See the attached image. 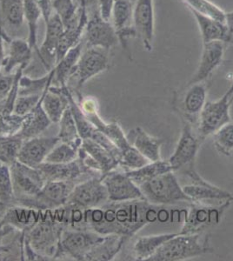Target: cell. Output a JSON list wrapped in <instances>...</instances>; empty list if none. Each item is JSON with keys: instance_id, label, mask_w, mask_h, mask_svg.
Instances as JSON below:
<instances>
[{"instance_id": "6da1fadb", "label": "cell", "mask_w": 233, "mask_h": 261, "mask_svg": "<svg viewBox=\"0 0 233 261\" xmlns=\"http://www.w3.org/2000/svg\"><path fill=\"white\" fill-rule=\"evenodd\" d=\"M162 208L163 205H152L144 199L108 201L100 206L83 210L80 229L131 239L145 226L156 222Z\"/></svg>"}, {"instance_id": "7a4b0ae2", "label": "cell", "mask_w": 233, "mask_h": 261, "mask_svg": "<svg viewBox=\"0 0 233 261\" xmlns=\"http://www.w3.org/2000/svg\"><path fill=\"white\" fill-rule=\"evenodd\" d=\"M65 227L63 224L54 220L50 210L44 211L41 220L33 228L25 231L24 240L44 260H54L56 259L60 236Z\"/></svg>"}, {"instance_id": "3957f363", "label": "cell", "mask_w": 233, "mask_h": 261, "mask_svg": "<svg viewBox=\"0 0 233 261\" xmlns=\"http://www.w3.org/2000/svg\"><path fill=\"white\" fill-rule=\"evenodd\" d=\"M209 237L200 241V233L177 234L163 244L147 261H183L212 253Z\"/></svg>"}, {"instance_id": "277c9868", "label": "cell", "mask_w": 233, "mask_h": 261, "mask_svg": "<svg viewBox=\"0 0 233 261\" xmlns=\"http://www.w3.org/2000/svg\"><path fill=\"white\" fill-rule=\"evenodd\" d=\"M144 199L156 205H176L181 202L192 203V199L186 195L174 172H168L157 176L140 185Z\"/></svg>"}, {"instance_id": "5b68a950", "label": "cell", "mask_w": 233, "mask_h": 261, "mask_svg": "<svg viewBox=\"0 0 233 261\" xmlns=\"http://www.w3.org/2000/svg\"><path fill=\"white\" fill-rule=\"evenodd\" d=\"M103 235L88 229H63L59 241L56 258H71L75 260H86L89 252L102 240Z\"/></svg>"}, {"instance_id": "8992f818", "label": "cell", "mask_w": 233, "mask_h": 261, "mask_svg": "<svg viewBox=\"0 0 233 261\" xmlns=\"http://www.w3.org/2000/svg\"><path fill=\"white\" fill-rule=\"evenodd\" d=\"M233 200H228L219 205H207L204 203H190L189 212L184 222L179 234L201 233L208 228L219 225L223 215L230 207Z\"/></svg>"}, {"instance_id": "52a82bcc", "label": "cell", "mask_w": 233, "mask_h": 261, "mask_svg": "<svg viewBox=\"0 0 233 261\" xmlns=\"http://www.w3.org/2000/svg\"><path fill=\"white\" fill-rule=\"evenodd\" d=\"M233 97L224 94L216 101H207L198 118L196 133L201 141L213 135L219 128L231 121L230 108Z\"/></svg>"}, {"instance_id": "ba28073f", "label": "cell", "mask_w": 233, "mask_h": 261, "mask_svg": "<svg viewBox=\"0 0 233 261\" xmlns=\"http://www.w3.org/2000/svg\"><path fill=\"white\" fill-rule=\"evenodd\" d=\"M15 205L35 197L41 191L46 181L38 168H33L16 161L10 166Z\"/></svg>"}, {"instance_id": "9c48e42d", "label": "cell", "mask_w": 233, "mask_h": 261, "mask_svg": "<svg viewBox=\"0 0 233 261\" xmlns=\"http://www.w3.org/2000/svg\"><path fill=\"white\" fill-rule=\"evenodd\" d=\"M109 201L102 176H95L75 185L65 205L82 210L97 207Z\"/></svg>"}, {"instance_id": "30bf717a", "label": "cell", "mask_w": 233, "mask_h": 261, "mask_svg": "<svg viewBox=\"0 0 233 261\" xmlns=\"http://www.w3.org/2000/svg\"><path fill=\"white\" fill-rule=\"evenodd\" d=\"M109 51L98 47L84 48L71 77L76 80L77 92L87 81L109 68Z\"/></svg>"}, {"instance_id": "8fae6325", "label": "cell", "mask_w": 233, "mask_h": 261, "mask_svg": "<svg viewBox=\"0 0 233 261\" xmlns=\"http://www.w3.org/2000/svg\"><path fill=\"white\" fill-rule=\"evenodd\" d=\"M75 185L74 182L69 181H47L35 197L18 205L34 208L42 212L56 210L66 204Z\"/></svg>"}, {"instance_id": "7c38bea8", "label": "cell", "mask_w": 233, "mask_h": 261, "mask_svg": "<svg viewBox=\"0 0 233 261\" xmlns=\"http://www.w3.org/2000/svg\"><path fill=\"white\" fill-rule=\"evenodd\" d=\"M182 174L187 176L192 181V184L184 186L183 190L192 202H225L233 200V196L227 191L221 189L204 180L195 170L194 166L186 167L180 171Z\"/></svg>"}, {"instance_id": "4fadbf2b", "label": "cell", "mask_w": 233, "mask_h": 261, "mask_svg": "<svg viewBox=\"0 0 233 261\" xmlns=\"http://www.w3.org/2000/svg\"><path fill=\"white\" fill-rule=\"evenodd\" d=\"M183 121V128L174 152L168 162L173 172H180L186 167L194 166L196 157L200 147L201 141L196 130L188 122Z\"/></svg>"}, {"instance_id": "5bb4252c", "label": "cell", "mask_w": 233, "mask_h": 261, "mask_svg": "<svg viewBox=\"0 0 233 261\" xmlns=\"http://www.w3.org/2000/svg\"><path fill=\"white\" fill-rule=\"evenodd\" d=\"M85 48L98 47L110 50L119 44L112 22L101 17L98 9L92 12L84 33Z\"/></svg>"}, {"instance_id": "9a60e30c", "label": "cell", "mask_w": 233, "mask_h": 261, "mask_svg": "<svg viewBox=\"0 0 233 261\" xmlns=\"http://www.w3.org/2000/svg\"><path fill=\"white\" fill-rule=\"evenodd\" d=\"M206 98V82L186 85V89L180 93L179 99L177 100L178 105H176L182 120L196 127L200 113L207 102Z\"/></svg>"}, {"instance_id": "2e32d148", "label": "cell", "mask_w": 233, "mask_h": 261, "mask_svg": "<svg viewBox=\"0 0 233 261\" xmlns=\"http://www.w3.org/2000/svg\"><path fill=\"white\" fill-rule=\"evenodd\" d=\"M102 181L107 188L109 201H128L144 199L139 186L131 179L125 171L120 172L116 169L112 170L102 175Z\"/></svg>"}, {"instance_id": "e0dca14e", "label": "cell", "mask_w": 233, "mask_h": 261, "mask_svg": "<svg viewBox=\"0 0 233 261\" xmlns=\"http://www.w3.org/2000/svg\"><path fill=\"white\" fill-rule=\"evenodd\" d=\"M154 14V0H137L133 8V24L137 38L141 39L143 46L148 51L153 49Z\"/></svg>"}, {"instance_id": "ac0fdd59", "label": "cell", "mask_w": 233, "mask_h": 261, "mask_svg": "<svg viewBox=\"0 0 233 261\" xmlns=\"http://www.w3.org/2000/svg\"><path fill=\"white\" fill-rule=\"evenodd\" d=\"M45 181H69L74 182L80 180L82 176H102L101 172L86 167L77 158L76 161L65 164H53L44 162L38 167Z\"/></svg>"}, {"instance_id": "d6986e66", "label": "cell", "mask_w": 233, "mask_h": 261, "mask_svg": "<svg viewBox=\"0 0 233 261\" xmlns=\"http://www.w3.org/2000/svg\"><path fill=\"white\" fill-rule=\"evenodd\" d=\"M60 142L58 137L38 136L24 140L18 153V161L20 163L37 168L44 163L54 146Z\"/></svg>"}, {"instance_id": "ffe728a7", "label": "cell", "mask_w": 233, "mask_h": 261, "mask_svg": "<svg viewBox=\"0 0 233 261\" xmlns=\"http://www.w3.org/2000/svg\"><path fill=\"white\" fill-rule=\"evenodd\" d=\"M134 5L131 0H116L112 8L111 20L118 36V42L122 47L129 51L128 39L137 38V33L133 22Z\"/></svg>"}, {"instance_id": "44dd1931", "label": "cell", "mask_w": 233, "mask_h": 261, "mask_svg": "<svg viewBox=\"0 0 233 261\" xmlns=\"http://www.w3.org/2000/svg\"><path fill=\"white\" fill-rule=\"evenodd\" d=\"M223 42H211L203 44V50L198 68L186 85L204 83L212 77L216 69L221 65L224 56L225 46Z\"/></svg>"}, {"instance_id": "7402d4cb", "label": "cell", "mask_w": 233, "mask_h": 261, "mask_svg": "<svg viewBox=\"0 0 233 261\" xmlns=\"http://www.w3.org/2000/svg\"><path fill=\"white\" fill-rule=\"evenodd\" d=\"M0 34L4 43L8 46V53L6 54L2 71L6 73H12L15 68L21 65L27 67L32 60L33 50L30 47L29 43L24 39L12 38L6 33L0 23Z\"/></svg>"}, {"instance_id": "603a6c76", "label": "cell", "mask_w": 233, "mask_h": 261, "mask_svg": "<svg viewBox=\"0 0 233 261\" xmlns=\"http://www.w3.org/2000/svg\"><path fill=\"white\" fill-rule=\"evenodd\" d=\"M45 36L41 46L39 47L41 55L42 64L48 71H50L53 65L56 64L57 53L59 49V41L64 32V24L59 15L55 12L50 16L45 23Z\"/></svg>"}, {"instance_id": "cb8c5ba5", "label": "cell", "mask_w": 233, "mask_h": 261, "mask_svg": "<svg viewBox=\"0 0 233 261\" xmlns=\"http://www.w3.org/2000/svg\"><path fill=\"white\" fill-rule=\"evenodd\" d=\"M88 19V9L84 6L79 7L76 17L64 28L57 53L56 64L82 40Z\"/></svg>"}, {"instance_id": "d4e9b609", "label": "cell", "mask_w": 233, "mask_h": 261, "mask_svg": "<svg viewBox=\"0 0 233 261\" xmlns=\"http://www.w3.org/2000/svg\"><path fill=\"white\" fill-rule=\"evenodd\" d=\"M189 10L197 22L203 44L223 42L224 44L233 45V35L230 34L224 22L211 18L194 10Z\"/></svg>"}, {"instance_id": "484cf974", "label": "cell", "mask_w": 233, "mask_h": 261, "mask_svg": "<svg viewBox=\"0 0 233 261\" xmlns=\"http://www.w3.org/2000/svg\"><path fill=\"white\" fill-rule=\"evenodd\" d=\"M65 86L59 87L50 85L42 93V106L51 123H59L65 111L68 108Z\"/></svg>"}, {"instance_id": "4316f807", "label": "cell", "mask_w": 233, "mask_h": 261, "mask_svg": "<svg viewBox=\"0 0 233 261\" xmlns=\"http://www.w3.org/2000/svg\"><path fill=\"white\" fill-rule=\"evenodd\" d=\"M43 217V212L24 205H12L6 210L2 222L20 231L33 228Z\"/></svg>"}, {"instance_id": "83f0119b", "label": "cell", "mask_w": 233, "mask_h": 261, "mask_svg": "<svg viewBox=\"0 0 233 261\" xmlns=\"http://www.w3.org/2000/svg\"><path fill=\"white\" fill-rule=\"evenodd\" d=\"M51 124L47 114L44 112L42 106V96L38 105L34 107L31 113L24 116L23 125L17 136L23 140H29L32 138L40 136Z\"/></svg>"}, {"instance_id": "f1b7e54d", "label": "cell", "mask_w": 233, "mask_h": 261, "mask_svg": "<svg viewBox=\"0 0 233 261\" xmlns=\"http://www.w3.org/2000/svg\"><path fill=\"white\" fill-rule=\"evenodd\" d=\"M129 240V238L123 235H103L102 240L89 252L86 260H112L121 252L124 244Z\"/></svg>"}, {"instance_id": "f546056e", "label": "cell", "mask_w": 233, "mask_h": 261, "mask_svg": "<svg viewBox=\"0 0 233 261\" xmlns=\"http://www.w3.org/2000/svg\"><path fill=\"white\" fill-rule=\"evenodd\" d=\"M130 143L149 162L160 161V148L164 143L161 139H157L148 134L141 127H136L130 132Z\"/></svg>"}, {"instance_id": "4dcf8cb0", "label": "cell", "mask_w": 233, "mask_h": 261, "mask_svg": "<svg viewBox=\"0 0 233 261\" xmlns=\"http://www.w3.org/2000/svg\"><path fill=\"white\" fill-rule=\"evenodd\" d=\"M85 48L84 39L76 46L71 48L65 56L63 57L56 65H54V77L53 84H56L59 87L68 86V81L73 73L74 68L80 60V55Z\"/></svg>"}, {"instance_id": "1f68e13d", "label": "cell", "mask_w": 233, "mask_h": 261, "mask_svg": "<svg viewBox=\"0 0 233 261\" xmlns=\"http://www.w3.org/2000/svg\"><path fill=\"white\" fill-rule=\"evenodd\" d=\"M177 233H163L137 238L133 243V257L134 260L147 261L156 253L160 246Z\"/></svg>"}, {"instance_id": "d6a6232c", "label": "cell", "mask_w": 233, "mask_h": 261, "mask_svg": "<svg viewBox=\"0 0 233 261\" xmlns=\"http://www.w3.org/2000/svg\"><path fill=\"white\" fill-rule=\"evenodd\" d=\"M89 121L92 123L93 126L98 130L102 132L106 136L108 137L112 142L120 149V151H124L132 146L130 141L127 139L124 130H122L121 126L119 125L118 122H112L107 123L101 119L100 116L98 115L97 111H94L92 113H85Z\"/></svg>"}, {"instance_id": "836d02e7", "label": "cell", "mask_w": 233, "mask_h": 261, "mask_svg": "<svg viewBox=\"0 0 233 261\" xmlns=\"http://www.w3.org/2000/svg\"><path fill=\"white\" fill-rule=\"evenodd\" d=\"M81 147L86 151L90 157L92 158L97 162V165L100 167L103 175L118 167V161L112 157L109 151L91 138L82 140Z\"/></svg>"}, {"instance_id": "e575fe53", "label": "cell", "mask_w": 233, "mask_h": 261, "mask_svg": "<svg viewBox=\"0 0 233 261\" xmlns=\"http://www.w3.org/2000/svg\"><path fill=\"white\" fill-rule=\"evenodd\" d=\"M24 19L28 25V39L30 47L35 53L39 60H41V55L38 45V27L40 18H43L42 12L39 6L33 0H24Z\"/></svg>"}, {"instance_id": "d590c367", "label": "cell", "mask_w": 233, "mask_h": 261, "mask_svg": "<svg viewBox=\"0 0 233 261\" xmlns=\"http://www.w3.org/2000/svg\"><path fill=\"white\" fill-rule=\"evenodd\" d=\"M171 171L172 168L168 161L160 160L154 162H149L139 169L125 171V172L127 175L130 177L131 179L139 187L140 185L150 179H152L157 176L161 175L163 173L171 172Z\"/></svg>"}, {"instance_id": "8d00e7d4", "label": "cell", "mask_w": 233, "mask_h": 261, "mask_svg": "<svg viewBox=\"0 0 233 261\" xmlns=\"http://www.w3.org/2000/svg\"><path fill=\"white\" fill-rule=\"evenodd\" d=\"M65 90L67 98H68L69 109L71 111V115L73 117L76 125H77L80 136L81 137L82 140L91 138L93 132L96 130V128L93 126L91 122L89 121V119H87V117L84 113L80 105L77 104L72 92L71 90L69 89L68 86H65Z\"/></svg>"}, {"instance_id": "74e56055", "label": "cell", "mask_w": 233, "mask_h": 261, "mask_svg": "<svg viewBox=\"0 0 233 261\" xmlns=\"http://www.w3.org/2000/svg\"><path fill=\"white\" fill-rule=\"evenodd\" d=\"M59 123V134L57 137L59 138V140L61 142L67 143L76 146L77 148H80V146L82 145V139L80 136L77 125L73 117L71 115V111L69 109V106Z\"/></svg>"}, {"instance_id": "f35d334b", "label": "cell", "mask_w": 233, "mask_h": 261, "mask_svg": "<svg viewBox=\"0 0 233 261\" xmlns=\"http://www.w3.org/2000/svg\"><path fill=\"white\" fill-rule=\"evenodd\" d=\"M4 19L15 28H19L24 20V0H0Z\"/></svg>"}, {"instance_id": "ab89813d", "label": "cell", "mask_w": 233, "mask_h": 261, "mask_svg": "<svg viewBox=\"0 0 233 261\" xmlns=\"http://www.w3.org/2000/svg\"><path fill=\"white\" fill-rule=\"evenodd\" d=\"M24 140L17 135L0 134V161L11 166L18 161V153Z\"/></svg>"}, {"instance_id": "60d3db41", "label": "cell", "mask_w": 233, "mask_h": 261, "mask_svg": "<svg viewBox=\"0 0 233 261\" xmlns=\"http://www.w3.org/2000/svg\"><path fill=\"white\" fill-rule=\"evenodd\" d=\"M54 77V68L48 71L47 74L40 79H32V77L22 76L19 81L18 95H32V94L41 95L45 88L53 84Z\"/></svg>"}, {"instance_id": "b9f144b4", "label": "cell", "mask_w": 233, "mask_h": 261, "mask_svg": "<svg viewBox=\"0 0 233 261\" xmlns=\"http://www.w3.org/2000/svg\"><path fill=\"white\" fill-rule=\"evenodd\" d=\"M79 150L80 148L76 146L60 141L49 152L44 162L53 164L70 163L77 160Z\"/></svg>"}, {"instance_id": "7bdbcfd3", "label": "cell", "mask_w": 233, "mask_h": 261, "mask_svg": "<svg viewBox=\"0 0 233 261\" xmlns=\"http://www.w3.org/2000/svg\"><path fill=\"white\" fill-rule=\"evenodd\" d=\"M213 144L220 154L230 156L233 151V122H229L213 134Z\"/></svg>"}, {"instance_id": "ee69618b", "label": "cell", "mask_w": 233, "mask_h": 261, "mask_svg": "<svg viewBox=\"0 0 233 261\" xmlns=\"http://www.w3.org/2000/svg\"><path fill=\"white\" fill-rule=\"evenodd\" d=\"M0 201L8 206L15 205V195L12 186L10 166L3 164L0 166Z\"/></svg>"}, {"instance_id": "f6af8a7d", "label": "cell", "mask_w": 233, "mask_h": 261, "mask_svg": "<svg viewBox=\"0 0 233 261\" xmlns=\"http://www.w3.org/2000/svg\"><path fill=\"white\" fill-rule=\"evenodd\" d=\"M188 9L194 10L211 18L224 22L225 12L210 0H183Z\"/></svg>"}, {"instance_id": "bcb514c9", "label": "cell", "mask_w": 233, "mask_h": 261, "mask_svg": "<svg viewBox=\"0 0 233 261\" xmlns=\"http://www.w3.org/2000/svg\"><path fill=\"white\" fill-rule=\"evenodd\" d=\"M147 163H149V161L132 145L121 151L118 166H121L124 171H130L139 169Z\"/></svg>"}, {"instance_id": "7dc6e473", "label": "cell", "mask_w": 233, "mask_h": 261, "mask_svg": "<svg viewBox=\"0 0 233 261\" xmlns=\"http://www.w3.org/2000/svg\"><path fill=\"white\" fill-rule=\"evenodd\" d=\"M53 8L54 12L62 20L64 27L76 17L79 11V6L74 2V0H54Z\"/></svg>"}, {"instance_id": "c3c4849f", "label": "cell", "mask_w": 233, "mask_h": 261, "mask_svg": "<svg viewBox=\"0 0 233 261\" xmlns=\"http://www.w3.org/2000/svg\"><path fill=\"white\" fill-rule=\"evenodd\" d=\"M24 116L12 113L8 115H0V134L2 135H16L20 130Z\"/></svg>"}, {"instance_id": "681fc988", "label": "cell", "mask_w": 233, "mask_h": 261, "mask_svg": "<svg viewBox=\"0 0 233 261\" xmlns=\"http://www.w3.org/2000/svg\"><path fill=\"white\" fill-rule=\"evenodd\" d=\"M40 94H32V95L18 96L15 101L13 113L19 116H25L34 109L38 105L40 98Z\"/></svg>"}, {"instance_id": "f907efd6", "label": "cell", "mask_w": 233, "mask_h": 261, "mask_svg": "<svg viewBox=\"0 0 233 261\" xmlns=\"http://www.w3.org/2000/svg\"><path fill=\"white\" fill-rule=\"evenodd\" d=\"M14 73H6L3 71H0V101H3L7 98L12 86L14 83Z\"/></svg>"}, {"instance_id": "816d5d0a", "label": "cell", "mask_w": 233, "mask_h": 261, "mask_svg": "<svg viewBox=\"0 0 233 261\" xmlns=\"http://www.w3.org/2000/svg\"><path fill=\"white\" fill-rule=\"evenodd\" d=\"M116 0H98L97 1V9L103 19L111 20L112 8Z\"/></svg>"}, {"instance_id": "f5cc1de1", "label": "cell", "mask_w": 233, "mask_h": 261, "mask_svg": "<svg viewBox=\"0 0 233 261\" xmlns=\"http://www.w3.org/2000/svg\"><path fill=\"white\" fill-rule=\"evenodd\" d=\"M33 1L39 6V8L41 10L44 23H46L54 12V8H53V0H33Z\"/></svg>"}, {"instance_id": "db71d44e", "label": "cell", "mask_w": 233, "mask_h": 261, "mask_svg": "<svg viewBox=\"0 0 233 261\" xmlns=\"http://www.w3.org/2000/svg\"><path fill=\"white\" fill-rule=\"evenodd\" d=\"M97 1L98 0H74L79 7H86L87 9H92V11L97 9Z\"/></svg>"}, {"instance_id": "11a10c76", "label": "cell", "mask_w": 233, "mask_h": 261, "mask_svg": "<svg viewBox=\"0 0 233 261\" xmlns=\"http://www.w3.org/2000/svg\"><path fill=\"white\" fill-rule=\"evenodd\" d=\"M224 23L227 27L228 30L230 34L233 35V10L229 12H225V18H224Z\"/></svg>"}, {"instance_id": "9f6ffc18", "label": "cell", "mask_w": 233, "mask_h": 261, "mask_svg": "<svg viewBox=\"0 0 233 261\" xmlns=\"http://www.w3.org/2000/svg\"><path fill=\"white\" fill-rule=\"evenodd\" d=\"M6 58V54H5V47H4V41L2 39V36L0 34V71L3 69L4 61Z\"/></svg>"}, {"instance_id": "6f0895ef", "label": "cell", "mask_w": 233, "mask_h": 261, "mask_svg": "<svg viewBox=\"0 0 233 261\" xmlns=\"http://www.w3.org/2000/svg\"><path fill=\"white\" fill-rule=\"evenodd\" d=\"M10 206H8V205L4 204L3 202L0 201V228H1L4 225L2 220H3V218L4 216H5V214H6V210Z\"/></svg>"}, {"instance_id": "680465c9", "label": "cell", "mask_w": 233, "mask_h": 261, "mask_svg": "<svg viewBox=\"0 0 233 261\" xmlns=\"http://www.w3.org/2000/svg\"><path fill=\"white\" fill-rule=\"evenodd\" d=\"M224 94L228 96V97H233V82L230 85V88L228 89L227 92H225Z\"/></svg>"}, {"instance_id": "91938a15", "label": "cell", "mask_w": 233, "mask_h": 261, "mask_svg": "<svg viewBox=\"0 0 233 261\" xmlns=\"http://www.w3.org/2000/svg\"><path fill=\"white\" fill-rule=\"evenodd\" d=\"M4 163H2V162H1V161H0V166H1V165H3Z\"/></svg>"}]
</instances>
